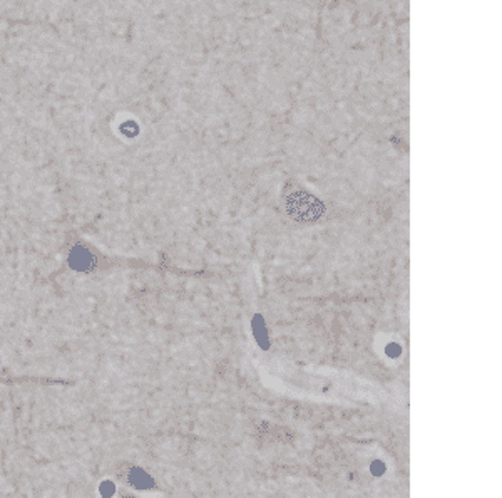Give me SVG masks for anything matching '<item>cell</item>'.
<instances>
[{"instance_id": "7a4b0ae2", "label": "cell", "mask_w": 502, "mask_h": 498, "mask_svg": "<svg viewBox=\"0 0 502 498\" xmlns=\"http://www.w3.org/2000/svg\"><path fill=\"white\" fill-rule=\"evenodd\" d=\"M288 212L291 216L302 220V222H308V220H315L321 213V205L318 203V200H315L313 197H308L305 193L293 195L291 198H288Z\"/></svg>"}, {"instance_id": "3957f363", "label": "cell", "mask_w": 502, "mask_h": 498, "mask_svg": "<svg viewBox=\"0 0 502 498\" xmlns=\"http://www.w3.org/2000/svg\"><path fill=\"white\" fill-rule=\"evenodd\" d=\"M119 477L124 480L127 485L134 486V488H140V490H148L153 486V478L146 473L144 470L136 466H131L127 470H119Z\"/></svg>"}, {"instance_id": "277c9868", "label": "cell", "mask_w": 502, "mask_h": 498, "mask_svg": "<svg viewBox=\"0 0 502 498\" xmlns=\"http://www.w3.org/2000/svg\"><path fill=\"white\" fill-rule=\"evenodd\" d=\"M17 384V383H37L44 386L54 384V377H37V376H10L0 373V384Z\"/></svg>"}, {"instance_id": "6da1fadb", "label": "cell", "mask_w": 502, "mask_h": 498, "mask_svg": "<svg viewBox=\"0 0 502 498\" xmlns=\"http://www.w3.org/2000/svg\"><path fill=\"white\" fill-rule=\"evenodd\" d=\"M64 252H66V260H64L62 267L77 273H85V275L106 271V269L114 267L122 262L119 258L103 253L97 249V245L77 235L76 232H70L67 235Z\"/></svg>"}]
</instances>
